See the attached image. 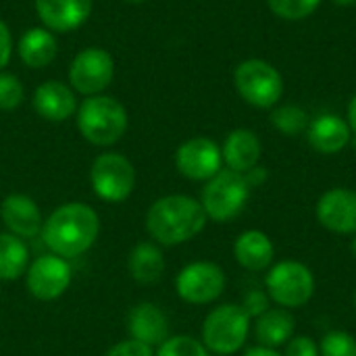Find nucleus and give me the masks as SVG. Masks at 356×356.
Masks as SVG:
<instances>
[{
	"label": "nucleus",
	"instance_id": "f257e3e1",
	"mask_svg": "<svg viewBox=\"0 0 356 356\" xmlns=\"http://www.w3.org/2000/svg\"><path fill=\"white\" fill-rule=\"evenodd\" d=\"M100 234L96 211L83 202L60 204L42 225V238L52 254L75 259L92 248Z\"/></svg>",
	"mask_w": 356,
	"mask_h": 356
},
{
	"label": "nucleus",
	"instance_id": "f03ea898",
	"mask_svg": "<svg viewBox=\"0 0 356 356\" xmlns=\"http://www.w3.org/2000/svg\"><path fill=\"white\" fill-rule=\"evenodd\" d=\"M209 217L200 200L186 194L159 198L146 215L148 234L163 246H179L194 240L207 225Z\"/></svg>",
	"mask_w": 356,
	"mask_h": 356
},
{
	"label": "nucleus",
	"instance_id": "7ed1b4c3",
	"mask_svg": "<svg viewBox=\"0 0 356 356\" xmlns=\"http://www.w3.org/2000/svg\"><path fill=\"white\" fill-rule=\"evenodd\" d=\"M79 134L94 146L117 144L127 129V111L113 96H88L75 111Z\"/></svg>",
	"mask_w": 356,
	"mask_h": 356
},
{
	"label": "nucleus",
	"instance_id": "20e7f679",
	"mask_svg": "<svg viewBox=\"0 0 356 356\" xmlns=\"http://www.w3.org/2000/svg\"><path fill=\"white\" fill-rule=\"evenodd\" d=\"M252 332V319L240 305L225 302L215 307L202 323V344L209 353L229 356L240 353Z\"/></svg>",
	"mask_w": 356,
	"mask_h": 356
},
{
	"label": "nucleus",
	"instance_id": "39448f33",
	"mask_svg": "<svg viewBox=\"0 0 356 356\" xmlns=\"http://www.w3.org/2000/svg\"><path fill=\"white\" fill-rule=\"evenodd\" d=\"M317 282L309 265L300 261H277L267 269L265 292L275 307L296 311L311 302Z\"/></svg>",
	"mask_w": 356,
	"mask_h": 356
},
{
	"label": "nucleus",
	"instance_id": "423d86ee",
	"mask_svg": "<svg viewBox=\"0 0 356 356\" xmlns=\"http://www.w3.org/2000/svg\"><path fill=\"white\" fill-rule=\"evenodd\" d=\"M248 198L250 186L246 177L232 169H221L204 184L200 204L209 219L217 223H227L246 209Z\"/></svg>",
	"mask_w": 356,
	"mask_h": 356
},
{
	"label": "nucleus",
	"instance_id": "0eeeda50",
	"mask_svg": "<svg viewBox=\"0 0 356 356\" xmlns=\"http://www.w3.org/2000/svg\"><path fill=\"white\" fill-rule=\"evenodd\" d=\"M234 83L238 94L257 108H273L284 94L282 73L263 58H248L236 67Z\"/></svg>",
	"mask_w": 356,
	"mask_h": 356
},
{
	"label": "nucleus",
	"instance_id": "6e6552de",
	"mask_svg": "<svg viewBox=\"0 0 356 356\" xmlns=\"http://www.w3.org/2000/svg\"><path fill=\"white\" fill-rule=\"evenodd\" d=\"M90 179L98 198L106 202H123L136 188V169L127 156L119 152H104L92 163Z\"/></svg>",
	"mask_w": 356,
	"mask_h": 356
},
{
	"label": "nucleus",
	"instance_id": "1a4fd4ad",
	"mask_svg": "<svg viewBox=\"0 0 356 356\" xmlns=\"http://www.w3.org/2000/svg\"><path fill=\"white\" fill-rule=\"evenodd\" d=\"M115 77V60L108 50L100 46L83 48L75 54L69 67L71 90L83 96L102 94Z\"/></svg>",
	"mask_w": 356,
	"mask_h": 356
},
{
	"label": "nucleus",
	"instance_id": "9d476101",
	"mask_svg": "<svg viewBox=\"0 0 356 356\" xmlns=\"http://www.w3.org/2000/svg\"><path fill=\"white\" fill-rule=\"evenodd\" d=\"M227 286L225 271L211 261H194L175 277V292L188 305H211Z\"/></svg>",
	"mask_w": 356,
	"mask_h": 356
},
{
	"label": "nucleus",
	"instance_id": "9b49d317",
	"mask_svg": "<svg viewBox=\"0 0 356 356\" xmlns=\"http://www.w3.org/2000/svg\"><path fill=\"white\" fill-rule=\"evenodd\" d=\"M175 167L192 181H209L223 169L221 146L211 138L186 140L175 152Z\"/></svg>",
	"mask_w": 356,
	"mask_h": 356
},
{
	"label": "nucleus",
	"instance_id": "f8f14e48",
	"mask_svg": "<svg viewBox=\"0 0 356 356\" xmlns=\"http://www.w3.org/2000/svg\"><path fill=\"white\" fill-rule=\"evenodd\" d=\"M319 225L338 236L356 234V190L332 188L323 192L315 207Z\"/></svg>",
	"mask_w": 356,
	"mask_h": 356
},
{
	"label": "nucleus",
	"instance_id": "ddd939ff",
	"mask_svg": "<svg viewBox=\"0 0 356 356\" xmlns=\"http://www.w3.org/2000/svg\"><path fill=\"white\" fill-rule=\"evenodd\" d=\"M27 290L38 300H54L63 296L71 284V267L56 254L38 257L27 267Z\"/></svg>",
	"mask_w": 356,
	"mask_h": 356
},
{
	"label": "nucleus",
	"instance_id": "4468645a",
	"mask_svg": "<svg viewBox=\"0 0 356 356\" xmlns=\"http://www.w3.org/2000/svg\"><path fill=\"white\" fill-rule=\"evenodd\" d=\"M92 4L94 0H33L42 25L52 33H69L81 27L92 13Z\"/></svg>",
	"mask_w": 356,
	"mask_h": 356
},
{
	"label": "nucleus",
	"instance_id": "2eb2a0df",
	"mask_svg": "<svg viewBox=\"0 0 356 356\" xmlns=\"http://www.w3.org/2000/svg\"><path fill=\"white\" fill-rule=\"evenodd\" d=\"M33 108L35 113L52 123H60L67 121L71 115H75L77 111V100H75V92L56 79L44 81L35 88L33 92Z\"/></svg>",
	"mask_w": 356,
	"mask_h": 356
},
{
	"label": "nucleus",
	"instance_id": "dca6fc26",
	"mask_svg": "<svg viewBox=\"0 0 356 356\" xmlns=\"http://www.w3.org/2000/svg\"><path fill=\"white\" fill-rule=\"evenodd\" d=\"M307 140L319 154H338L350 144L353 131L346 119L330 113L311 119L307 127Z\"/></svg>",
	"mask_w": 356,
	"mask_h": 356
},
{
	"label": "nucleus",
	"instance_id": "f3484780",
	"mask_svg": "<svg viewBox=\"0 0 356 356\" xmlns=\"http://www.w3.org/2000/svg\"><path fill=\"white\" fill-rule=\"evenodd\" d=\"M0 219L4 221L6 229L17 238H33L42 232V213L25 194H10L0 204Z\"/></svg>",
	"mask_w": 356,
	"mask_h": 356
},
{
	"label": "nucleus",
	"instance_id": "a211bd4d",
	"mask_svg": "<svg viewBox=\"0 0 356 356\" xmlns=\"http://www.w3.org/2000/svg\"><path fill=\"white\" fill-rule=\"evenodd\" d=\"M234 259L250 273L267 271L275 263V244L265 232L246 229L234 242Z\"/></svg>",
	"mask_w": 356,
	"mask_h": 356
},
{
	"label": "nucleus",
	"instance_id": "6ab92c4d",
	"mask_svg": "<svg viewBox=\"0 0 356 356\" xmlns=\"http://www.w3.org/2000/svg\"><path fill=\"white\" fill-rule=\"evenodd\" d=\"M127 332L136 342H142L150 348L161 346L169 338V319L156 305L142 302L129 311Z\"/></svg>",
	"mask_w": 356,
	"mask_h": 356
},
{
	"label": "nucleus",
	"instance_id": "aec40b11",
	"mask_svg": "<svg viewBox=\"0 0 356 356\" xmlns=\"http://www.w3.org/2000/svg\"><path fill=\"white\" fill-rule=\"evenodd\" d=\"M261 154H263V146L259 136L252 129H244V127L229 131V136L221 146L225 169H232L242 175L259 165Z\"/></svg>",
	"mask_w": 356,
	"mask_h": 356
},
{
	"label": "nucleus",
	"instance_id": "412c9836",
	"mask_svg": "<svg viewBox=\"0 0 356 356\" xmlns=\"http://www.w3.org/2000/svg\"><path fill=\"white\" fill-rule=\"evenodd\" d=\"M294 330H296V319L292 311L282 307H271L267 313H263L252 321V334L257 338V344L265 348L277 350L286 346L288 340L294 336Z\"/></svg>",
	"mask_w": 356,
	"mask_h": 356
},
{
	"label": "nucleus",
	"instance_id": "4be33fe9",
	"mask_svg": "<svg viewBox=\"0 0 356 356\" xmlns=\"http://www.w3.org/2000/svg\"><path fill=\"white\" fill-rule=\"evenodd\" d=\"M17 52H19V58L23 60V65H27L31 69H44L56 56V38L44 25L29 27L19 38Z\"/></svg>",
	"mask_w": 356,
	"mask_h": 356
},
{
	"label": "nucleus",
	"instance_id": "5701e85b",
	"mask_svg": "<svg viewBox=\"0 0 356 356\" xmlns=\"http://www.w3.org/2000/svg\"><path fill=\"white\" fill-rule=\"evenodd\" d=\"M127 269L131 277L140 284H154L165 271V257L161 248L152 242H140L127 259Z\"/></svg>",
	"mask_w": 356,
	"mask_h": 356
},
{
	"label": "nucleus",
	"instance_id": "b1692460",
	"mask_svg": "<svg viewBox=\"0 0 356 356\" xmlns=\"http://www.w3.org/2000/svg\"><path fill=\"white\" fill-rule=\"evenodd\" d=\"M29 267V252L21 238L13 234H0V280L13 282L21 277Z\"/></svg>",
	"mask_w": 356,
	"mask_h": 356
},
{
	"label": "nucleus",
	"instance_id": "393cba45",
	"mask_svg": "<svg viewBox=\"0 0 356 356\" xmlns=\"http://www.w3.org/2000/svg\"><path fill=\"white\" fill-rule=\"evenodd\" d=\"M271 123L284 136H300L302 131H307L311 119L302 106L286 104V106H277L271 113Z\"/></svg>",
	"mask_w": 356,
	"mask_h": 356
},
{
	"label": "nucleus",
	"instance_id": "a878e982",
	"mask_svg": "<svg viewBox=\"0 0 356 356\" xmlns=\"http://www.w3.org/2000/svg\"><path fill=\"white\" fill-rule=\"evenodd\" d=\"M267 4L275 17L286 21H300L311 17L319 8L321 0H267Z\"/></svg>",
	"mask_w": 356,
	"mask_h": 356
},
{
	"label": "nucleus",
	"instance_id": "bb28decb",
	"mask_svg": "<svg viewBox=\"0 0 356 356\" xmlns=\"http://www.w3.org/2000/svg\"><path fill=\"white\" fill-rule=\"evenodd\" d=\"M319 356H356V338L350 332L332 330L319 342Z\"/></svg>",
	"mask_w": 356,
	"mask_h": 356
},
{
	"label": "nucleus",
	"instance_id": "cd10ccee",
	"mask_svg": "<svg viewBox=\"0 0 356 356\" xmlns=\"http://www.w3.org/2000/svg\"><path fill=\"white\" fill-rule=\"evenodd\" d=\"M154 356H211V353L192 336H173L159 346V353Z\"/></svg>",
	"mask_w": 356,
	"mask_h": 356
},
{
	"label": "nucleus",
	"instance_id": "c85d7f7f",
	"mask_svg": "<svg viewBox=\"0 0 356 356\" xmlns=\"http://www.w3.org/2000/svg\"><path fill=\"white\" fill-rule=\"evenodd\" d=\"M25 98L23 83L17 75L0 71V111H15Z\"/></svg>",
	"mask_w": 356,
	"mask_h": 356
},
{
	"label": "nucleus",
	"instance_id": "c756f323",
	"mask_svg": "<svg viewBox=\"0 0 356 356\" xmlns=\"http://www.w3.org/2000/svg\"><path fill=\"white\" fill-rule=\"evenodd\" d=\"M271 298H269V294L265 292V290H259V288H254V290H248L246 294H244V300H242V309L246 311V315L254 321L257 317H261L263 313H267L269 309H271Z\"/></svg>",
	"mask_w": 356,
	"mask_h": 356
},
{
	"label": "nucleus",
	"instance_id": "7c9ffc66",
	"mask_svg": "<svg viewBox=\"0 0 356 356\" xmlns=\"http://www.w3.org/2000/svg\"><path fill=\"white\" fill-rule=\"evenodd\" d=\"M284 356H319V344L309 336H292L284 346Z\"/></svg>",
	"mask_w": 356,
	"mask_h": 356
},
{
	"label": "nucleus",
	"instance_id": "2f4dec72",
	"mask_svg": "<svg viewBox=\"0 0 356 356\" xmlns=\"http://www.w3.org/2000/svg\"><path fill=\"white\" fill-rule=\"evenodd\" d=\"M104 356H154V353H152L150 346H146V344H142V342L125 340V342L115 344Z\"/></svg>",
	"mask_w": 356,
	"mask_h": 356
},
{
	"label": "nucleus",
	"instance_id": "473e14b6",
	"mask_svg": "<svg viewBox=\"0 0 356 356\" xmlns=\"http://www.w3.org/2000/svg\"><path fill=\"white\" fill-rule=\"evenodd\" d=\"M13 56V33L8 25L0 19V71L10 63Z\"/></svg>",
	"mask_w": 356,
	"mask_h": 356
},
{
	"label": "nucleus",
	"instance_id": "72a5a7b5",
	"mask_svg": "<svg viewBox=\"0 0 356 356\" xmlns=\"http://www.w3.org/2000/svg\"><path fill=\"white\" fill-rule=\"evenodd\" d=\"M244 177H246V181H248V186H250V190H252V188H261V186L269 179V171H267L263 165H257V167H252L250 171H246Z\"/></svg>",
	"mask_w": 356,
	"mask_h": 356
},
{
	"label": "nucleus",
	"instance_id": "f704fd0d",
	"mask_svg": "<svg viewBox=\"0 0 356 356\" xmlns=\"http://www.w3.org/2000/svg\"><path fill=\"white\" fill-rule=\"evenodd\" d=\"M242 356H284L280 350H275V348H265V346H254V348H248L246 353Z\"/></svg>",
	"mask_w": 356,
	"mask_h": 356
},
{
	"label": "nucleus",
	"instance_id": "c9c22d12",
	"mask_svg": "<svg viewBox=\"0 0 356 356\" xmlns=\"http://www.w3.org/2000/svg\"><path fill=\"white\" fill-rule=\"evenodd\" d=\"M348 125H350V131H353V136H356V94L353 96V100H350V104H348Z\"/></svg>",
	"mask_w": 356,
	"mask_h": 356
},
{
	"label": "nucleus",
	"instance_id": "e433bc0d",
	"mask_svg": "<svg viewBox=\"0 0 356 356\" xmlns=\"http://www.w3.org/2000/svg\"><path fill=\"white\" fill-rule=\"evenodd\" d=\"M334 4H338V6H353L356 4V0H332Z\"/></svg>",
	"mask_w": 356,
	"mask_h": 356
},
{
	"label": "nucleus",
	"instance_id": "4c0bfd02",
	"mask_svg": "<svg viewBox=\"0 0 356 356\" xmlns=\"http://www.w3.org/2000/svg\"><path fill=\"white\" fill-rule=\"evenodd\" d=\"M350 252H353V257L356 259V234L353 236V240H350Z\"/></svg>",
	"mask_w": 356,
	"mask_h": 356
},
{
	"label": "nucleus",
	"instance_id": "58836bf2",
	"mask_svg": "<svg viewBox=\"0 0 356 356\" xmlns=\"http://www.w3.org/2000/svg\"><path fill=\"white\" fill-rule=\"evenodd\" d=\"M125 2H131V4H140V2H146V0H125Z\"/></svg>",
	"mask_w": 356,
	"mask_h": 356
},
{
	"label": "nucleus",
	"instance_id": "ea45409f",
	"mask_svg": "<svg viewBox=\"0 0 356 356\" xmlns=\"http://www.w3.org/2000/svg\"><path fill=\"white\" fill-rule=\"evenodd\" d=\"M355 311H356V290H355Z\"/></svg>",
	"mask_w": 356,
	"mask_h": 356
}]
</instances>
